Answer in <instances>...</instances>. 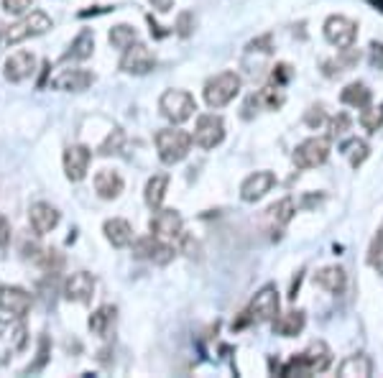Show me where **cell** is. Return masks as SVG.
<instances>
[{
    "label": "cell",
    "instance_id": "obj_1",
    "mask_svg": "<svg viewBox=\"0 0 383 378\" xmlns=\"http://www.w3.org/2000/svg\"><path fill=\"white\" fill-rule=\"evenodd\" d=\"M192 138L187 131L182 128H164L156 133V149H159V159L164 163H179L185 161L187 156H189V149H192Z\"/></svg>",
    "mask_w": 383,
    "mask_h": 378
},
{
    "label": "cell",
    "instance_id": "obj_2",
    "mask_svg": "<svg viewBox=\"0 0 383 378\" xmlns=\"http://www.w3.org/2000/svg\"><path fill=\"white\" fill-rule=\"evenodd\" d=\"M29 345V330L23 325V317L0 319V365L10 363V358L18 356Z\"/></svg>",
    "mask_w": 383,
    "mask_h": 378
},
{
    "label": "cell",
    "instance_id": "obj_3",
    "mask_svg": "<svg viewBox=\"0 0 383 378\" xmlns=\"http://www.w3.org/2000/svg\"><path fill=\"white\" fill-rule=\"evenodd\" d=\"M159 110H161V115L169 120V123L182 126V123H187V120L194 115L197 103H194V97H192L187 89H166V92L159 97Z\"/></svg>",
    "mask_w": 383,
    "mask_h": 378
},
{
    "label": "cell",
    "instance_id": "obj_4",
    "mask_svg": "<svg viewBox=\"0 0 383 378\" xmlns=\"http://www.w3.org/2000/svg\"><path fill=\"white\" fill-rule=\"evenodd\" d=\"M240 85H243V80H240V75H236V72H222V75H215L212 80L205 85V103L210 105V108H225L228 103H233L238 97V92H240Z\"/></svg>",
    "mask_w": 383,
    "mask_h": 378
},
{
    "label": "cell",
    "instance_id": "obj_5",
    "mask_svg": "<svg viewBox=\"0 0 383 378\" xmlns=\"http://www.w3.org/2000/svg\"><path fill=\"white\" fill-rule=\"evenodd\" d=\"M332 141L330 136H315V138H307L296 146L294 151V163L296 169H317L322 166L327 159H330Z\"/></svg>",
    "mask_w": 383,
    "mask_h": 378
},
{
    "label": "cell",
    "instance_id": "obj_6",
    "mask_svg": "<svg viewBox=\"0 0 383 378\" xmlns=\"http://www.w3.org/2000/svg\"><path fill=\"white\" fill-rule=\"evenodd\" d=\"M52 26H54L52 18H49L44 10H31L29 15H23L21 21H15L13 26L6 31V41L8 44H21V41H26V38H34V36L46 34Z\"/></svg>",
    "mask_w": 383,
    "mask_h": 378
},
{
    "label": "cell",
    "instance_id": "obj_7",
    "mask_svg": "<svg viewBox=\"0 0 383 378\" xmlns=\"http://www.w3.org/2000/svg\"><path fill=\"white\" fill-rule=\"evenodd\" d=\"M248 319L251 322H273V319L279 317V291L273 284H266L263 289L256 291V297L251 299L248 304V310H245Z\"/></svg>",
    "mask_w": 383,
    "mask_h": 378
},
{
    "label": "cell",
    "instance_id": "obj_8",
    "mask_svg": "<svg viewBox=\"0 0 383 378\" xmlns=\"http://www.w3.org/2000/svg\"><path fill=\"white\" fill-rule=\"evenodd\" d=\"M151 235L161 238L166 243H174V240H182L185 238V220L177 210H156V215L151 217Z\"/></svg>",
    "mask_w": 383,
    "mask_h": 378
},
{
    "label": "cell",
    "instance_id": "obj_9",
    "mask_svg": "<svg viewBox=\"0 0 383 378\" xmlns=\"http://www.w3.org/2000/svg\"><path fill=\"white\" fill-rule=\"evenodd\" d=\"M133 256L140 261H151V263L164 266V263H169L174 259V245L156 235H143L138 240H133Z\"/></svg>",
    "mask_w": 383,
    "mask_h": 378
},
{
    "label": "cell",
    "instance_id": "obj_10",
    "mask_svg": "<svg viewBox=\"0 0 383 378\" xmlns=\"http://www.w3.org/2000/svg\"><path fill=\"white\" fill-rule=\"evenodd\" d=\"M194 143L199 149H215L220 146L222 138H225V120L215 112H207V115H199L197 126H194Z\"/></svg>",
    "mask_w": 383,
    "mask_h": 378
},
{
    "label": "cell",
    "instance_id": "obj_11",
    "mask_svg": "<svg viewBox=\"0 0 383 378\" xmlns=\"http://www.w3.org/2000/svg\"><path fill=\"white\" fill-rule=\"evenodd\" d=\"M324 38L338 49H350L358 38V23L347 15H330L324 21Z\"/></svg>",
    "mask_w": 383,
    "mask_h": 378
},
{
    "label": "cell",
    "instance_id": "obj_12",
    "mask_svg": "<svg viewBox=\"0 0 383 378\" xmlns=\"http://www.w3.org/2000/svg\"><path fill=\"white\" fill-rule=\"evenodd\" d=\"M154 67H156V59L146 44L136 41V44H131L128 49H123L120 69H123L126 75H148Z\"/></svg>",
    "mask_w": 383,
    "mask_h": 378
},
{
    "label": "cell",
    "instance_id": "obj_13",
    "mask_svg": "<svg viewBox=\"0 0 383 378\" xmlns=\"http://www.w3.org/2000/svg\"><path fill=\"white\" fill-rule=\"evenodd\" d=\"M95 276L87 274V271H77V274L66 276L64 282V299L66 302H74V304H87L95 294Z\"/></svg>",
    "mask_w": 383,
    "mask_h": 378
},
{
    "label": "cell",
    "instance_id": "obj_14",
    "mask_svg": "<svg viewBox=\"0 0 383 378\" xmlns=\"http://www.w3.org/2000/svg\"><path fill=\"white\" fill-rule=\"evenodd\" d=\"M89 161H92V151L82 143H74L64 151V174L69 182H82L87 177Z\"/></svg>",
    "mask_w": 383,
    "mask_h": 378
},
{
    "label": "cell",
    "instance_id": "obj_15",
    "mask_svg": "<svg viewBox=\"0 0 383 378\" xmlns=\"http://www.w3.org/2000/svg\"><path fill=\"white\" fill-rule=\"evenodd\" d=\"M31 294L23 286H0V312L10 317H26L31 310Z\"/></svg>",
    "mask_w": 383,
    "mask_h": 378
},
{
    "label": "cell",
    "instance_id": "obj_16",
    "mask_svg": "<svg viewBox=\"0 0 383 378\" xmlns=\"http://www.w3.org/2000/svg\"><path fill=\"white\" fill-rule=\"evenodd\" d=\"M36 72V57L31 52H15L3 61V77L8 82H23Z\"/></svg>",
    "mask_w": 383,
    "mask_h": 378
},
{
    "label": "cell",
    "instance_id": "obj_17",
    "mask_svg": "<svg viewBox=\"0 0 383 378\" xmlns=\"http://www.w3.org/2000/svg\"><path fill=\"white\" fill-rule=\"evenodd\" d=\"M29 225L36 235H46L59 225V210L52 208L49 202H36L29 210Z\"/></svg>",
    "mask_w": 383,
    "mask_h": 378
},
{
    "label": "cell",
    "instance_id": "obj_18",
    "mask_svg": "<svg viewBox=\"0 0 383 378\" xmlns=\"http://www.w3.org/2000/svg\"><path fill=\"white\" fill-rule=\"evenodd\" d=\"M276 184V174L273 171H256L251 177H245V182L240 184V197L243 202H258L263 194H268Z\"/></svg>",
    "mask_w": 383,
    "mask_h": 378
},
{
    "label": "cell",
    "instance_id": "obj_19",
    "mask_svg": "<svg viewBox=\"0 0 383 378\" xmlns=\"http://www.w3.org/2000/svg\"><path fill=\"white\" fill-rule=\"evenodd\" d=\"M92 82H95V75L87 72V69H62L59 75L52 80V87L62 89V92H82Z\"/></svg>",
    "mask_w": 383,
    "mask_h": 378
},
{
    "label": "cell",
    "instance_id": "obj_20",
    "mask_svg": "<svg viewBox=\"0 0 383 378\" xmlns=\"http://www.w3.org/2000/svg\"><path fill=\"white\" fill-rule=\"evenodd\" d=\"M123 187H126V182H123V177H120L118 171L100 169L95 174V192L100 200H115V197H120Z\"/></svg>",
    "mask_w": 383,
    "mask_h": 378
},
{
    "label": "cell",
    "instance_id": "obj_21",
    "mask_svg": "<svg viewBox=\"0 0 383 378\" xmlns=\"http://www.w3.org/2000/svg\"><path fill=\"white\" fill-rule=\"evenodd\" d=\"M115 319H118V310L113 307V304H103V307H97L92 314H89L87 325L92 330V335L97 337H108L113 333V327H115Z\"/></svg>",
    "mask_w": 383,
    "mask_h": 378
},
{
    "label": "cell",
    "instance_id": "obj_22",
    "mask_svg": "<svg viewBox=\"0 0 383 378\" xmlns=\"http://www.w3.org/2000/svg\"><path fill=\"white\" fill-rule=\"evenodd\" d=\"M103 233H105V238H108V243H110L113 248H126V245L133 243V228H131L128 220H123V217L105 220Z\"/></svg>",
    "mask_w": 383,
    "mask_h": 378
},
{
    "label": "cell",
    "instance_id": "obj_23",
    "mask_svg": "<svg viewBox=\"0 0 383 378\" xmlns=\"http://www.w3.org/2000/svg\"><path fill=\"white\" fill-rule=\"evenodd\" d=\"M304 325H307L304 312L302 310H289L273 319V333L281 335V337H296V335L304 330Z\"/></svg>",
    "mask_w": 383,
    "mask_h": 378
},
{
    "label": "cell",
    "instance_id": "obj_24",
    "mask_svg": "<svg viewBox=\"0 0 383 378\" xmlns=\"http://www.w3.org/2000/svg\"><path fill=\"white\" fill-rule=\"evenodd\" d=\"M315 282H317L322 289L330 291V294H342L347 286V274L342 266H324L317 271Z\"/></svg>",
    "mask_w": 383,
    "mask_h": 378
},
{
    "label": "cell",
    "instance_id": "obj_25",
    "mask_svg": "<svg viewBox=\"0 0 383 378\" xmlns=\"http://www.w3.org/2000/svg\"><path fill=\"white\" fill-rule=\"evenodd\" d=\"M302 356L307 361V365L312 368V373H322L332 365V350L324 340H315Z\"/></svg>",
    "mask_w": 383,
    "mask_h": 378
},
{
    "label": "cell",
    "instance_id": "obj_26",
    "mask_svg": "<svg viewBox=\"0 0 383 378\" xmlns=\"http://www.w3.org/2000/svg\"><path fill=\"white\" fill-rule=\"evenodd\" d=\"M294 212H296L294 200H291V197H284V200L273 202L271 208L266 210V220H268L271 230H281V228H287V225L291 223Z\"/></svg>",
    "mask_w": 383,
    "mask_h": 378
},
{
    "label": "cell",
    "instance_id": "obj_27",
    "mask_svg": "<svg viewBox=\"0 0 383 378\" xmlns=\"http://www.w3.org/2000/svg\"><path fill=\"white\" fill-rule=\"evenodd\" d=\"M92 52H95V34L89 29H85V31H80L77 34V38H74L72 44H69V52L62 57L64 61H69V59H74V61H85V59H89L92 57Z\"/></svg>",
    "mask_w": 383,
    "mask_h": 378
},
{
    "label": "cell",
    "instance_id": "obj_28",
    "mask_svg": "<svg viewBox=\"0 0 383 378\" xmlns=\"http://www.w3.org/2000/svg\"><path fill=\"white\" fill-rule=\"evenodd\" d=\"M338 376L342 378H370L373 376V361L368 356H350L338 365Z\"/></svg>",
    "mask_w": 383,
    "mask_h": 378
},
{
    "label": "cell",
    "instance_id": "obj_29",
    "mask_svg": "<svg viewBox=\"0 0 383 378\" xmlns=\"http://www.w3.org/2000/svg\"><path fill=\"white\" fill-rule=\"evenodd\" d=\"M284 92H281V85H268V87H261L256 95L248 100L251 105H256L258 110H279L284 105Z\"/></svg>",
    "mask_w": 383,
    "mask_h": 378
},
{
    "label": "cell",
    "instance_id": "obj_30",
    "mask_svg": "<svg viewBox=\"0 0 383 378\" xmlns=\"http://www.w3.org/2000/svg\"><path fill=\"white\" fill-rule=\"evenodd\" d=\"M166 189H169V177L166 174H154V177L146 182V189H143V200L151 210H159L164 205V197H166Z\"/></svg>",
    "mask_w": 383,
    "mask_h": 378
},
{
    "label": "cell",
    "instance_id": "obj_31",
    "mask_svg": "<svg viewBox=\"0 0 383 378\" xmlns=\"http://www.w3.org/2000/svg\"><path fill=\"white\" fill-rule=\"evenodd\" d=\"M340 100H342V105H350V108L363 110V108H368L370 105L373 92H370L368 85H363V82H350V85L340 92Z\"/></svg>",
    "mask_w": 383,
    "mask_h": 378
},
{
    "label": "cell",
    "instance_id": "obj_32",
    "mask_svg": "<svg viewBox=\"0 0 383 378\" xmlns=\"http://www.w3.org/2000/svg\"><path fill=\"white\" fill-rule=\"evenodd\" d=\"M108 41H110L115 49H128L131 44L138 41V31L128 26V23H118V26H113L110 34H108Z\"/></svg>",
    "mask_w": 383,
    "mask_h": 378
},
{
    "label": "cell",
    "instance_id": "obj_33",
    "mask_svg": "<svg viewBox=\"0 0 383 378\" xmlns=\"http://www.w3.org/2000/svg\"><path fill=\"white\" fill-rule=\"evenodd\" d=\"M36 263L44 268L46 274H59L62 266H64V256H62L57 248H44V251H36Z\"/></svg>",
    "mask_w": 383,
    "mask_h": 378
},
{
    "label": "cell",
    "instance_id": "obj_34",
    "mask_svg": "<svg viewBox=\"0 0 383 378\" xmlns=\"http://www.w3.org/2000/svg\"><path fill=\"white\" fill-rule=\"evenodd\" d=\"M345 156H347V161H350V166L358 169V166L370 156V146L366 141H361V138H353L350 143H345Z\"/></svg>",
    "mask_w": 383,
    "mask_h": 378
},
{
    "label": "cell",
    "instance_id": "obj_35",
    "mask_svg": "<svg viewBox=\"0 0 383 378\" xmlns=\"http://www.w3.org/2000/svg\"><path fill=\"white\" fill-rule=\"evenodd\" d=\"M361 126L368 133H378V128L383 126V105H368L361 112Z\"/></svg>",
    "mask_w": 383,
    "mask_h": 378
},
{
    "label": "cell",
    "instance_id": "obj_36",
    "mask_svg": "<svg viewBox=\"0 0 383 378\" xmlns=\"http://www.w3.org/2000/svg\"><path fill=\"white\" fill-rule=\"evenodd\" d=\"M123 141H126V133H123V131H120V128H115V131H113L110 136H108V138H105L103 143H100V154L103 156H110V154H118L120 151V146H123Z\"/></svg>",
    "mask_w": 383,
    "mask_h": 378
},
{
    "label": "cell",
    "instance_id": "obj_37",
    "mask_svg": "<svg viewBox=\"0 0 383 378\" xmlns=\"http://www.w3.org/2000/svg\"><path fill=\"white\" fill-rule=\"evenodd\" d=\"M350 126H353L350 115H347V112H338V115L330 120V138H340V136H345L347 131H350Z\"/></svg>",
    "mask_w": 383,
    "mask_h": 378
},
{
    "label": "cell",
    "instance_id": "obj_38",
    "mask_svg": "<svg viewBox=\"0 0 383 378\" xmlns=\"http://www.w3.org/2000/svg\"><path fill=\"white\" fill-rule=\"evenodd\" d=\"M368 263L370 266H383V228L378 230L368 248Z\"/></svg>",
    "mask_w": 383,
    "mask_h": 378
},
{
    "label": "cell",
    "instance_id": "obj_39",
    "mask_svg": "<svg viewBox=\"0 0 383 378\" xmlns=\"http://www.w3.org/2000/svg\"><path fill=\"white\" fill-rule=\"evenodd\" d=\"M324 120H327V110H324V105H312L310 110L304 112V123L310 128L317 131L319 126H324Z\"/></svg>",
    "mask_w": 383,
    "mask_h": 378
},
{
    "label": "cell",
    "instance_id": "obj_40",
    "mask_svg": "<svg viewBox=\"0 0 383 378\" xmlns=\"http://www.w3.org/2000/svg\"><path fill=\"white\" fill-rule=\"evenodd\" d=\"M46 361H49V337H46V335H41V340H38V358H36V363H31L29 368H26V373L41 371V368L46 365Z\"/></svg>",
    "mask_w": 383,
    "mask_h": 378
},
{
    "label": "cell",
    "instance_id": "obj_41",
    "mask_svg": "<svg viewBox=\"0 0 383 378\" xmlns=\"http://www.w3.org/2000/svg\"><path fill=\"white\" fill-rule=\"evenodd\" d=\"M34 6V0H3V10L10 15H23Z\"/></svg>",
    "mask_w": 383,
    "mask_h": 378
},
{
    "label": "cell",
    "instance_id": "obj_42",
    "mask_svg": "<svg viewBox=\"0 0 383 378\" xmlns=\"http://www.w3.org/2000/svg\"><path fill=\"white\" fill-rule=\"evenodd\" d=\"M291 77H294V69H291V64H276V67H273V72H271L273 85H287Z\"/></svg>",
    "mask_w": 383,
    "mask_h": 378
},
{
    "label": "cell",
    "instance_id": "obj_43",
    "mask_svg": "<svg viewBox=\"0 0 383 378\" xmlns=\"http://www.w3.org/2000/svg\"><path fill=\"white\" fill-rule=\"evenodd\" d=\"M174 29H177V36L187 38L192 34V29H194V15H192V13H182L177 18V26H174Z\"/></svg>",
    "mask_w": 383,
    "mask_h": 378
},
{
    "label": "cell",
    "instance_id": "obj_44",
    "mask_svg": "<svg viewBox=\"0 0 383 378\" xmlns=\"http://www.w3.org/2000/svg\"><path fill=\"white\" fill-rule=\"evenodd\" d=\"M370 64L376 69H383V44L381 41H373V44H370Z\"/></svg>",
    "mask_w": 383,
    "mask_h": 378
},
{
    "label": "cell",
    "instance_id": "obj_45",
    "mask_svg": "<svg viewBox=\"0 0 383 378\" xmlns=\"http://www.w3.org/2000/svg\"><path fill=\"white\" fill-rule=\"evenodd\" d=\"M8 243H10V223L8 217L0 215V251H6Z\"/></svg>",
    "mask_w": 383,
    "mask_h": 378
},
{
    "label": "cell",
    "instance_id": "obj_46",
    "mask_svg": "<svg viewBox=\"0 0 383 378\" xmlns=\"http://www.w3.org/2000/svg\"><path fill=\"white\" fill-rule=\"evenodd\" d=\"M248 49H251V52H263V54H268L271 52V36H261V38H256V41H251V44H248Z\"/></svg>",
    "mask_w": 383,
    "mask_h": 378
},
{
    "label": "cell",
    "instance_id": "obj_47",
    "mask_svg": "<svg viewBox=\"0 0 383 378\" xmlns=\"http://www.w3.org/2000/svg\"><path fill=\"white\" fill-rule=\"evenodd\" d=\"M151 6H154V10H159V13H169L171 8H174V0H151Z\"/></svg>",
    "mask_w": 383,
    "mask_h": 378
},
{
    "label": "cell",
    "instance_id": "obj_48",
    "mask_svg": "<svg viewBox=\"0 0 383 378\" xmlns=\"http://www.w3.org/2000/svg\"><path fill=\"white\" fill-rule=\"evenodd\" d=\"M370 6H376V10H381L383 13V0H368Z\"/></svg>",
    "mask_w": 383,
    "mask_h": 378
}]
</instances>
